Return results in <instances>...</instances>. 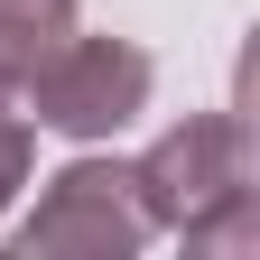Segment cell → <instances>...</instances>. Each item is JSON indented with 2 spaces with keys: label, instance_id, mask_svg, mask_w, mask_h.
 Returning <instances> with one entry per match:
<instances>
[{
  "label": "cell",
  "instance_id": "cell-5",
  "mask_svg": "<svg viewBox=\"0 0 260 260\" xmlns=\"http://www.w3.org/2000/svg\"><path fill=\"white\" fill-rule=\"evenodd\" d=\"M186 251H214V260L260 251V186H242V195H223V205H205V214L186 223Z\"/></svg>",
  "mask_w": 260,
  "mask_h": 260
},
{
  "label": "cell",
  "instance_id": "cell-1",
  "mask_svg": "<svg viewBox=\"0 0 260 260\" xmlns=\"http://www.w3.org/2000/svg\"><path fill=\"white\" fill-rule=\"evenodd\" d=\"M149 84L158 65L130 47V38H84V28H65V47L28 75V112H38V130H56V140H112V130H130L149 112Z\"/></svg>",
  "mask_w": 260,
  "mask_h": 260
},
{
  "label": "cell",
  "instance_id": "cell-3",
  "mask_svg": "<svg viewBox=\"0 0 260 260\" xmlns=\"http://www.w3.org/2000/svg\"><path fill=\"white\" fill-rule=\"evenodd\" d=\"M130 186H140V205H149L158 233H186L205 205H223V195L251 186V121L242 112H186L168 140L130 168Z\"/></svg>",
  "mask_w": 260,
  "mask_h": 260
},
{
  "label": "cell",
  "instance_id": "cell-2",
  "mask_svg": "<svg viewBox=\"0 0 260 260\" xmlns=\"http://www.w3.org/2000/svg\"><path fill=\"white\" fill-rule=\"evenodd\" d=\"M158 233L149 205H140V186H130L121 158H65V168L47 177L38 195V214L19 223V251L38 260V251H84V260H130Z\"/></svg>",
  "mask_w": 260,
  "mask_h": 260
},
{
  "label": "cell",
  "instance_id": "cell-4",
  "mask_svg": "<svg viewBox=\"0 0 260 260\" xmlns=\"http://www.w3.org/2000/svg\"><path fill=\"white\" fill-rule=\"evenodd\" d=\"M75 28V0H0V93H19L38 65L65 47Z\"/></svg>",
  "mask_w": 260,
  "mask_h": 260
},
{
  "label": "cell",
  "instance_id": "cell-6",
  "mask_svg": "<svg viewBox=\"0 0 260 260\" xmlns=\"http://www.w3.org/2000/svg\"><path fill=\"white\" fill-rule=\"evenodd\" d=\"M28 158H38V130H28V112H10V93H0V214L19 205V186H28Z\"/></svg>",
  "mask_w": 260,
  "mask_h": 260
}]
</instances>
